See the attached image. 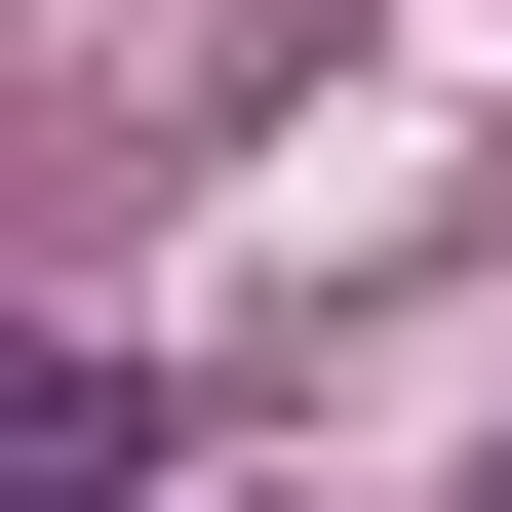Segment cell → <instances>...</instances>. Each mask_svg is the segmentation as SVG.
<instances>
[{"label": "cell", "mask_w": 512, "mask_h": 512, "mask_svg": "<svg viewBox=\"0 0 512 512\" xmlns=\"http://www.w3.org/2000/svg\"><path fill=\"white\" fill-rule=\"evenodd\" d=\"M0 473H40V512H158V355H119V316H79L40 394H0Z\"/></svg>", "instance_id": "obj_1"}]
</instances>
